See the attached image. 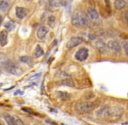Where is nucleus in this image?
<instances>
[{
    "label": "nucleus",
    "instance_id": "5",
    "mask_svg": "<svg viewBox=\"0 0 128 125\" xmlns=\"http://www.w3.org/2000/svg\"><path fill=\"white\" fill-rule=\"evenodd\" d=\"M89 57V51L87 48H80L75 54V58L79 62H84Z\"/></svg>",
    "mask_w": 128,
    "mask_h": 125
},
{
    "label": "nucleus",
    "instance_id": "19",
    "mask_svg": "<svg viewBox=\"0 0 128 125\" xmlns=\"http://www.w3.org/2000/svg\"><path fill=\"white\" fill-rule=\"evenodd\" d=\"M4 118H5V121H6L7 124L8 125H16L15 119H14L12 116H10L9 114H4Z\"/></svg>",
    "mask_w": 128,
    "mask_h": 125
},
{
    "label": "nucleus",
    "instance_id": "28",
    "mask_svg": "<svg viewBox=\"0 0 128 125\" xmlns=\"http://www.w3.org/2000/svg\"><path fill=\"white\" fill-rule=\"evenodd\" d=\"M46 122L47 123V124H52V125H57V124H56V123L52 122V121H50V120H46Z\"/></svg>",
    "mask_w": 128,
    "mask_h": 125
},
{
    "label": "nucleus",
    "instance_id": "11",
    "mask_svg": "<svg viewBox=\"0 0 128 125\" xmlns=\"http://www.w3.org/2000/svg\"><path fill=\"white\" fill-rule=\"evenodd\" d=\"M48 31H49V30H48L47 27H46V26H41V27L38 28V31H37V37H38L39 39H44V37H46V35H47Z\"/></svg>",
    "mask_w": 128,
    "mask_h": 125
},
{
    "label": "nucleus",
    "instance_id": "13",
    "mask_svg": "<svg viewBox=\"0 0 128 125\" xmlns=\"http://www.w3.org/2000/svg\"><path fill=\"white\" fill-rule=\"evenodd\" d=\"M7 39H8V34L6 31H2L0 32V44L1 46H5L7 44Z\"/></svg>",
    "mask_w": 128,
    "mask_h": 125
},
{
    "label": "nucleus",
    "instance_id": "4",
    "mask_svg": "<svg viewBox=\"0 0 128 125\" xmlns=\"http://www.w3.org/2000/svg\"><path fill=\"white\" fill-rule=\"evenodd\" d=\"M4 68L10 74L14 75V76H21L23 74V70L21 69V68L17 63H15L13 62H10V60L5 64Z\"/></svg>",
    "mask_w": 128,
    "mask_h": 125
},
{
    "label": "nucleus",
    "instance_id": "30",
    "mask_svg": "<svg viewBox=\"0 0 128 125\" xmlns=\"http://www.w3.org/2000/svg\"><path fill=\"white\" fill-rule=\"evenodd\" d=\"M15 94H16V95H17V94H21V95H22V94H23V92H19V91H18V92H16Z\"/></svg>",
    "mask_w": 128,
    "mask_h": 125
},
{
    "label": "nucleus",
    "instance_id": "22",
    "mask_svg": "<svg viewBox=\"0 0 128 125\" xmlns=\"http://www.w3.org/2000/svg\"><path fill=\"white\" fill-rule=\"evenodd\" d=\"M4 27H5V29H6L7 31H13V30L15 29V24H14L12 22H8V23H6V24H5Z\"/></svg>",
    "mask_w": 128,
    "mask_h": 125
},
{
    "label": "nucleus",
    "instance_id": "1",
    "mask_svg": "<svg viewBox=\"0 0 128 125\" xmlns=\"http://www.w3.org/2000/svg\"><path fill=\"white\" fill-rule=\"evenodd\" d=\"M121 114V109L116 108V107H111L108 105H104L101 106L98 110L96 111V117L98 118H109V117H117Z\"/></svg>",
    "mask_w": 128,
    "mask_h": 125
},
{
    "label": "nucleus",
    "instance_id": "10",
    "mask_svg": "<svg viewBox=\"0 0 128 125\" xmlns=\"http://www.w3.org/2000/svg\"><path fill=\"white\" fill-rule=\"evenodd\" d=\"M43 20H44V22H46L48 24V25L50 26V27H54V25H55V23H56V18L54 16H52V14L50 13H44V15H43V17H42Z\"/></svg>",
    "mask_w": 128,
    "mask_h": 125
},
{
    "label": "nucleus",
    "instance_id": "12",
    "mask_svg": "<svg viewBox=\"0 0 128 125\" xmlns=\"http://www.w3.org/2000/svg\"><path fill=\"white\" fill-rule=\"evenodd\" d=\"M26 14L27 11L24 8H23V7H17L16 8V16L18 18L23 19L26 16Z\"/></svg>",
    "mask_w": 128,
    "mask_h": 125
},
{
    "label": "nucleus",
    "instance_id": "6",
    "mask_svg": "<svg viewBox=\"0 0 128 125\" xmlns=\"http://www.w3.org/2000/svg\"><path fill=\"white\" fill-rule=\"evenodd\" d=\"M107 46H108V50L111 51L113 53H118L121 51V45L118 42V41H115V40H111L108 42L107 44Z\"/></svg>",
    "mask_w": 128,
    "mask_h": 125
},
{
    "label": "nucleus",
    "instance_id": "7",
    "mask_svg": "<svg viewBox=\"0 0 128 125\" xmlns=\"http://www.w3.org/2000/svg\"><path fill=\"white\" fill-rule=\"evenodd\" d=\"M87 15L90 17L91 21L92 22V24H98L100 21V15H98V11L93 8H89L87 10Z\"/></svg>",
    "mask_w": 128,
    "mask_h": 125
},
{
    "label": "nucleus",
    "instance_id": "23",
    "mask_svg": "<svg viewBox=\"0 0 128 125\" xmlns=\"http://www.w3.org/2000/svg\"><path fill=\"white\" fill-rule=\"evenodd\" d=\"M122 46H123L124 51H125L126 54V56L128 58V43L127 42H124L123 44H122Z\"/></svg>",
    "mask_w": 128,
    "mask_h": 125
},
{
    "label": "nucleus",
    "instance_id": "24",
    "mask_svg": "<svg viewBox=\"0 0 128 125\" xmlns=\"http://www.w3.org/2000/svg\"><path fill=\"white\" fill-rule=\"evenodd\" d=\"M15 124H16V125H24V122H23L21 119H16V120H15Z\"/></svg>",
    "mask_w": 128,
    "mask_h": 125
},
{
    "label": "nucleus",
    "instance_id": "34",
    "mask_svg": "<svg viewBox=\"0 0 128 125\" xmlns=\"http://www.w3.org/2000/svg\"><path fill=\"white\" fill-rule=\"evenodd\" d=\"M35 125H39V124H35Z\"/></svg>",
    "mask_w": 128,
    "mask_h": 125
},
{
    "label": "nucleus",
    "instance_id": "8",
    "mask_svg": "<svg viewBox=\"0 0 128 125\" xmlns=\"http://www.w3.org/2000/svg\"><path fill=\"white\" fill-rule=\"evenodd\" d=\"M95 47H96L97 51H98V52L102 53V54H104V53L108 51L107 44H106V42H104L103 39H100V38L96 41V43H95Z\"/></svg>",
    "mask_w": 128,
    "mask_h": 125
},
{
    "label": "nucleus",
    "instance_id": "32",
    "mask_svg": "<svg viewBox=\"0 0 128 125\" xmlns=\"http://www.w3.org/2000/svg\"><path fill=\"white\" fill-rule=\"evenodd\" d=\"M0 125H4V124L2 122H0Z\"/></svg>",
    "mask_w": 128,
    "mask_h": 125
},
{
    "label": "nucleus",
    "instance_id": "21",
    "mask_svg": "<svg viewBox=\"0 0 128 125\" xmlns=\"http://www.w3.org/2000/svg\"><path fill=\"white\" fill-rule=\"evenodd\" d=\"M34 55H35V58H40V57H42L43 55H44V50H43L39 45H38L37 48H36V50H35V53H34Z\"/></svg>",
    "mask_w": 128,
    "mask_h": 125
},
{
    "label": "nucleus",
    "instance_id": "17",
    "mask_svg": "<svg viewBox=\"0 0 128 125\" xmlns=\"http://www.w3.org/2000/svg\"><path fill=\"white\" fill-rule=\"evenodd\" d=\"M19 61H20L21 62H24V63H26L29 66L32 65V58L29 56L20 57V58H19Z\"/></svg>",
    "mask_w": 128,
    "mask_h": 125
},
{
    "label": "nucleus",
    "instance_id": "14",
    "mask_svg": "<svg viewBox=\"0 0 128 125\" xmlns=\"http://www.w3.org/2000/svg\"><path fill=\"white\" fill-rule=\"evenodd\" d=\"M57 96L62 101H68V100L71 99V95L67 92L64 91H58L57 92Z\"/></svg>",
    "mask_w": 128,
    "mask_h": 125
},
{
    "label": "nucleus",
    "instance_id": "9",
    "mask_svg": "<svg viewBox=\"0 0 128 125\" xmlns=\"http://www.w3.org/2000/svg\"><path fill=\"white\" fill-rule=\"evenodd\" d=\"M82 42H83V39L80 37H73L67 43V48L68 49H72V48L81 44Z\"/></svg>",
    "mask_w": 128,
    "mask_h": 125
},
{
    "label": "nucleus",
    "instance_id": "2",
    "mask_svg": "<svg viewBox=\"0 0 128 125\" xmlns=\"http://www.w3.org/2000/svg\"><path fill=\"white\" fill-rule=\"evenodd\" d=\"M72 24L77 28H81L83 26H92V22L90 17H88L87 13L84 12H75L72 17Z\"/></svg>",
    "mask_w": 128,
    "mask_h": 125
},
{
    "label": "nucleus",
    "instance_id": "27",
    "mask_svg": "<svg viewBox=\"0 0 128 125\" xmlns=\"http://www.w3.org/2000/svg\"><path fill=\"white\" fill-rule=\"evenodd\" d=\"M125 20H126V22L127 23V24H128V10H126V13H125Z\"/></svg>",
    "mask_w": 128,
    "mask_h": 125
},
{
    "label": "nucleus",
    "instance_id": "25",
    "mask_svg": "<svg viewBox=\"0 0 128 125\" xmlns=\"http://www.w3.org/2000/svg\"><path fill=\"white\" fill-rule=\"evenodd\" d=\"M88 37H89L90 40H95L97 37L95 34H89V35H88Z\"/></svg>",
    "mask_w": 128,
    "mask_h": 125
},
{
    "label": "nucleus",
    "instance_id": "29",
    "mask_svg": "<svg viewBox=\"0 0 128 125\" xmlns=\"http://www.w3.org/2000/svg\"><path fill=\"white\" fill-rule=\"evenodd\" d=\"M121 125H128V122H126V123H123Z\"/></svg>",
    "mask_w": 128,
    "mask_h": 125
},
{
    "label": "nucleus",
    "instance_id": "16",
    "mask_svg": "<svg viewBox=\"0 0 128 125\" xmlns=\"http://www.w3.org/2000/svg\"><path fill=\"white\" fill-rule=\"evenodd\" d=\"M10 6V0H0V10L5 12Z\"/></svg>",
    "mask_w": 128,
    "mask_h": 125
},
{
    "label": "nucleus",
    "instance_id": "26",
    "mask_svg": "<svg viewBox=\"0 0 128 125\" xmlns=\"http://www.w3.org/2000/svg\"><path fill=\"white\" fill-rule=\"evenodd\" d=\"M22 110L24 112H27V113H30V114H32V110H30L28 108H22Z\"/></svg>",
    "mask_w": 128,
    "mask_h": 125
},
{
    "label": "nucleus",
    "instance_id": "18",
    "mask_svg": "<svg viewBox=\"0 0 128 125\" xmlns=\"http://www.w3.org/2000/svg\"><path fill=\"white\" fill-rule=\"evenodd\" d=\"M48 3H49L50 6L58 8V7H60L62 5L63 0H48Z\"/></svg>",
    "mask_w": 128,
    "mask_h": 125
},
{
    "label": "nucleus",
    "instance_id": "15",
    "mask_svg": "<svg viewBox=\"0 0 128 125\" xmlns=\"http://www.w3.org/2000/svg\"><path fill=\"white\" fill-rule=\"evenodd\" d=\"M126 2L125 0H115L114 7L116 10H122L126 6Z\"/></svg>",
    "mask_w": 128,
    "mask_h": 125
},
{
    "label": "nucleus",
    "instance_id": "31",
    "mask_svg": "<svg viewBox=\"0 0 128 125\" xmlns=\"http://www.w3.org/2000/svg\"><path fill=\"white\" fill-rule=\"evenodd\" d=\"M2 20H3V18H2V17L0 16V24H1V23H2Z\"/></svg>",
    "mask_w": 128,
    "mask_h": 125
},
{
    "label": "nucleus",
    "instance_id": "3",
    "mask_svg": "<svg viewBox=\"0 0 128 125\" xmlns=\"http://www.w3.org/2000/svg\"><path fill=\"white\" fill-rule=\"evenodd\" d=\"M96 105L91 102L79 101L75 104V110L79 114H86L93 110Z\"/></svg>",
    "mask_w": 128,
    "mask_h": 125
},
{
    "label": "nucleus",
    "instance_id": "33",
    "mask_svg": "<svg viewBox=\"0 0 128 125\" xmlns=\"http://www.w3.org/2000/svg\"><path fill=\"white\" fill-rule=\"evenodd\" d=\"M2 85H3V83H0V87H1Z\"/></svg>",
    "mask_w": 128,
    "mask_h": 125
},
{
    "label": "nucleus",
    "instance_id": "20",
    "mask_svg": "<svg viewBox=\"0 0 128 125\" xmlns=\"http://www.w3.org/2000/svg\"><path fill=\"white\" fill-rule=\"evenodd\" d=\"M60 84L61 85H66V86H69V87H74L75 84L72 81L70 78H66V79L62 80L60 82Z\"/></svg>",
    "mask_w": 128,
    "mask_h": 125
}]
</instances>
